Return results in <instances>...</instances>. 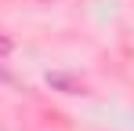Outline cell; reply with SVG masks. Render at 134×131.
<instances>
[{
	"label": "cell",
	"mask_w": 134,
	"mask_h": 131,
	"mask_svg": "<svg viewBox=\"0 0 134 131\" xmlns=\"http://www.w3.org/2000/svg\"><path fill=\"white\" fill-rule=\"evenodd\" d=\"M47 84H51V87H62V91H69V95H72V91H80V80H72L69 73H51V77H47Z\"/></svg>",
	"instance_id": "6da1fadb"
},
{
	"label": "cell",
	"mask_w": 134,
	"mask_h": 131,
	"mask_svg": "<svg viewBox=\"0 0 134 131\" xmlns=\"http://www.w3.org/2000/svg\"><path fill=\"white\" fill-rule=\"evenodd\" d=\"M11 47H15V44L7 40V37H0V55H11Z\"/></svg>",
	"instance_id": "7a4b0ae2"
}]
</instances>
